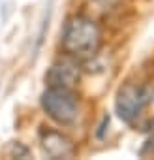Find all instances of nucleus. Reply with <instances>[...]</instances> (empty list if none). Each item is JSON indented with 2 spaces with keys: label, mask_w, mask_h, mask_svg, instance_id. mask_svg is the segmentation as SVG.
Listing matches in <instances>:
<instances>
[{
  "label": "nucleus",
  "mask_w": 154,
  "mask_h": 160,
  "mask_svg": "<svg viewBox=\"0 0 154 160\" xmlns=\"http://www.w3.org/2000/svg\"><path fill=\"white\" fill-rule=\"evenodd\" d=\"M60 47L64 55L85 62L96 57L102 47V28L100 25L83 13L71 15L60 34Z\"/></svg>",
  "instance_id": "f257e3e1"
},
{
  "label": "nucleus",
  "mask_w": 154,
  "mask_h": 160,
  "mask_svg": "<svg viewBox=\"0 0 154 160\" xmlns=\"http://www.w3.org/2000/svg\"><path fill=\"white\" fill-rule=\"evenodd\" d=\"M41 109L49 119H53L60 126H71L77 122L81 113L79 96L75 89H60V87H47L40 98Z\"/></svg>",
  "instance_id": "f03ea898"
},
{
  "label": "nucleus",
  "mask_w": 154,
  "mask_h": 160,
  "mask_svg": "<svg viewBox=\"0 0 154 160\" xmlns=\"http://www.w3.org/2000/svg\"><path fill=\"white\" fill-rule=\"evenodd\" d=\"M148 106V89L137 83H124L115 96V111L120 121L133 124Z\"/></svg>",
  "instance_id": "7ed1b4c3"
},
{
  "label": "nucleus",
  "mask_w": 154,
  "mask_h": 160,
  "mask_svg": "<svg viewBox=\"0 0 154 160\" xmlns=\"http://www.w3.org/2000/svg\"><path fill=\"white\" fill-rule=\"evenodd\" d=\"M81 81V68L79 60H75L68 55L58 58L51 64L45 73L47 87H60V89H75Z\"/></svg>",
  "instance_id": "20e7f679"
},
{
  "label": "nucleus",
  "mask_w": 154,
  "mask_h": 160,
  "mask_svg": "<svg viewBox=\"0 0 154 160\" xmlns=\"http://www.w3.org/2000/svg\"><path fill=\"white\" fill-rule=\"evenodd\" d=\"M40 143H41L43 152L51 158H71L75 154L73 141L58 130H47V128L41 130L40 132Z\"/></svg>",
  "instance_id": "39448f33"
},
{
  "label": "nucleus",
  "mask_w": 154,
  "mask_h": 160,
  "mask_svg": "<svg viewBox=\"0 0 154 160\" xmlns=\"http://www.w3.org/2000/svg\"><path fill=\"white\" fill-rule=\"evenodd\" d=\"M141 154H154V136L145 143V147L141 149Z\"/></svg>",
  "instance_id": "423d86ee"
},
{
  "label": "nucleus",
  "mask_w": 154,
  "mask_h": 160,
  "mask_svg": "<svg viewBox=\"0 0 154 160\" xmlns=\"http://www.w3.org/2000/svg\"><path fill=\"white\" fill-rule=\"evenodd\" d=\"M105 126H109V115H105V117L102 119V124H100V130H98V138H103Z\"/></svg>",
  "instance_id": "0eeeda50"
}]
</instances>
